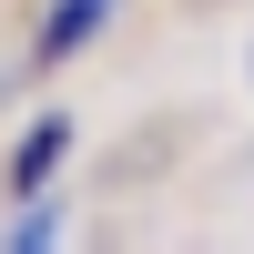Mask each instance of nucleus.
Listing matches in <instances>:
<instances>
[{"mask_svg": "<svg viewBox=\"0 0 254 254\" xmlns=\"http://www.w3.org/2000/svg\"><path fill=\"white\" fill-rule=\"evenodd\" d=\"M10 244H20V254H41V244H61V214H51V203H31V214L10 224Z\"/></svg>", "mask_w": 254, "mask_h": 254, "instance_id": "3", "label": "nucleus"}, {"mask_svg": "<svg viewBox=\"0 0 254 254\" xmlns=\"http://www.w3.org/2000/svg\"><path fill=\"white\" fill-rule=\"evenodd\" d=\"M102 20H112V0H51V20H41V51H31V61H41V71H61V61H71Z\"/></svg>", "mask_w": 254, "mask_h": 254, "instance_id": "1", "label": "nucleus"}, {"mask_svg": "<svg viewBox=\"0 0 254 254\" xmlns=\"http://www.w3.org/2000/svg\"><path fill=\"white\" fill-rule=\"evenodd\" d=\"M61 153H71V122H61V112H41L31 132H20V153H10V193H41V183L61 173Z\"/></svg>", "mask_w": 254, "mask_h": 254, "instance_id": "2", "label": "nucleus"}]
</instances>
